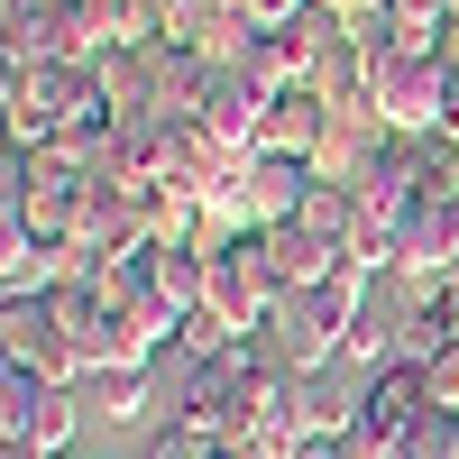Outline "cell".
<instances>
[{"label":"cell","mask_w":459,"mask_h":459,"mask_svg":"<svg viewBox=\"0 0 459 459\" xmlns=\"http://www.w3.org/2000/svg\"><path fill=\"white\" fill-rule=\"evenodd\" d=\"M294 0H239V19H285Z\"/></svg>","instance_id":"277c9868"},{"label":"cell","mask_w":459,"mask_h":459,"mask_svg":"<svg viewBox=\"0 0 459 459\" xmlns=\"http://www.w3.org/2000/svg\"><path fill=\"white\" fill-rule=\"evenodd\" d=\"M377 101H386V120L413 129V120H432V101H441V74L423 56H395V65H377Z\"/></svg>","instance_id":"7a4b0ae2"},{"label":"cell","mask_w":459,"mask_h":459,"mask_svg":"<svg viewBox=\"0 0 459 459\" xmlns=\"http://www.w3.org/2000/svg\"><path fill=\"white\" fill-rule=\"evenodd\" d=\"M0 395H10V441L56 450V441L74 432V404L47 386V368H19V359H10V386H0Z\"/></svg>","instance_id":"6da1fadb"},{"label":"cell","mask_w":459,"mask_h":459,"mask_svg":"<svg viewBox=\"0 0 459 459\" xmlns=\"http://www.w3.org/2000/svg\"><path fill=\"white\" fill-rule=\"evenodd\" d=\"M395 459H459V413H450V404H432L423 423L395 441Z\"/></svg>","instance_id":"3957f363"}]
</instances>
